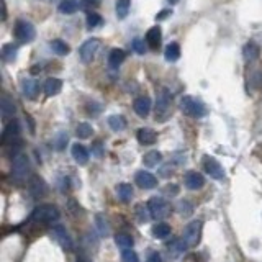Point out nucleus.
Returning <instances> with one entry per match:
<instances>
[{
  "mask_svg": "<svg viewBox=\"0 0 262 262\" xmlns=\"http://www.w3.org/2000/svg\"><path fill=\"white\" fill-rule=\"evenodd\" d=\"M259 54H261V48L256 43L249 41V43L244 44V48H243V58L246 59L248 63H253V61H256V59L259 58Z\"/></svg>",
  "mask_w": 262,
  "mask_h": 262,
  "instance_id": "nucleus-22",
  "label": "nucleus"
},
{
  "mask_svg": "<svg viewBox=\"0 0 262 262\" xmlns=\"http://www.w3.org/2000/svg\"><path fill=\"white\" fill-rule=\"evenodd\" d=\"M31 220L40 223H56L59 220V210L54 205H40L38 208L33 210Z\"/></svg>",
  "mask_w": 262,
  "mask_h": 262,
  "instance_id": "nucleus-3",
  "label": "nucleus"
},
{
  "mask_svg": "<svg viewBox=\"0 0 262 262\" xmlns=\"http://www.w3.org/2000/svg\"><path fill=\"white\" fill-rule=\"evenodd\" d=\"M164 58L166 61L169 63H175L177 59L180 58V46L177 43H169L166 46V51H164Z\"/></svg>",
  "mask_w": 262,
  "mask_h": 262,
  "instance_id": "nucleus-26",
  "label": "nucleus"
},
{
  "mask_svg": "<svg viewBox=\"0 0 262 262\" xmlns=\"http://www.w3.org/2000/svg\"><path fill=\"white\" fill-rule=\"evenodd\" d=\"M51 49L58 56H66V54H69V51H71L69 44L66 41H63V40H53L51 41Z\"/></svg>",
  "mask_w": 262,
  "mask_h": 262,
  "instance_id": "nucleus-33",
  "label": "nucleus"
},
{
  "mask_svg": "<svg viewBox=\"0 0 262 262\" xmlns=\"http://www.w3.org/2000/svg\"><path fill=\"white\" fill-rule=\"evenodd\" d=\"M92 126L88 125V123H79L76 128V135L77 138H81V139H87V138H90L92 136Z\"/></svg>",
  "mask_w": 262,
  "mask_h": 262,
  "instance_id": "nucleus-35",
  "label": "nucleus"
},
{
  "mask_svg": "<svg viewBox=\"0 0 262 262\" xmlns=\"http://www.w3.org/2000/svg\"><path fill=\"white\" fill-rule=\"evenodd\" d=\"M161 41H163V31H161V28L156 25L153 28H149L148 33H146V43L149 48L153 49H158L161 46Z\"/></svg>",
  "mask_w": 262,
  "mask_h": 262,
  "instance_id": "nucleus-15",
  "label": "nucleus"
},
{
  "mask_svg": "<svg viewBox=\"0 0 262 262\" xmlns=\"http://www.w3.org/2000/svg\"><path fill=\"white\" fill-rule=\"evenodd\" d=\"M92 153L95 154L97 158H102V154H103V151H102V144H100V143H95V144H93Z\"/></svg>",
  "mask_w": 262,
  "mask_h": 262,
  "instance_id": "nucleus-45",
  "label": "nucleus"
},
{
  "mask_svg": "<svg viewBox=\"0 0 262 262\" xmlns=\"http://www.w3.org/2000/svg\"><path fill=\"white\" fill-rule=\"evenodd\" d=\"M13 33H15V38L20 43H30L35 40V36H36L35 26H33L31 21H28V20H16Z\"/></svg>",
  "mask_w": 262,
  "mask_h": 262,
  "instance_id": "nucleus-5",
  "label": "nucleus"
},
{
  "mask_svg": "<svg viewBox=\"0 0 262 262\" xmlns=\"http://www.w3.org/2000/svg\"><path fill=\"white\" fill-rule=\"evenodd\" d=\"M171 102H172V97L167 92V88H161L158 92V100H156V120L164 121L169 116Z\"/></svg>",
  "mask_w": 262,
  "mask_h": 262,
  "instance_id": "nucleus-6",
  "label": "nucleus"
},
{
  "mask_svg": "<svg viewBox=\"0 0 262 262\" xmlns=\"http://www.w3.org/2000/svg\"><path fill=\"white\" fill-rule=\"evenodd\" d=\"M161 161H163V154H161L159 151H151L143 158V164L148 167H156Z\"/></svg>",
  "mask_w": 262,
  "mask_h": 262,
  "instance_id": "nucleus-32",
  "label": "nucleus"
},
{
  "mask_svg": "<svg viewBox=\"0 0 262 262\" xmlns=\"http://www.w3.org/2000/svg\"><path fill=\"white\" fill-rule=\"evenodd\" d=\"M135 111L138 113V116L141 118H146L151 111V98L149 97H139L135 100Z\"/></svg>",
  "mask_w": 262,
  "mask_h": 262,
  "instance_id": "nucleus-18",
  "label": "nucleus"
},
{
  "mask_svg": "<svg viewBox=\"0 0 262 262\" xmlns=\"http://www.w3.org/2000/svg\"><path fill=\"white\" fill-rule=\"evenodd\" d=\"M30 175V161L25 154L18 153L13 158L12 164V177L16 182H25L26 177Z\"/></svg>",
  "mask_w": 262,
  "mask_h": 262,
  "instance_id": "nucleus-2",
  "label": "nucleus"
},
{
  "mask_svg": "<svg viewBox=\"0 0 262 262\" xmlns=\"http://www.w3.org/2000/svg\"><path fill=\"white\" fill-rule=\"evenodd\" d=\"M135 182L141 188H146V190H149V188H154L156 185H158V179H156L151 172H148V171H139V172H136Z\"/></svg>",
  "mask_w": 262,
  "mask_h": 262,
  "instance_id": "nucleus-12",
  "label": "nucleus"
},
{
  "mask_svg": "<svg viewBox=\"0 0 262 262\" xmlns=\"http://www.w3.org/2000/svg\"><path fill=\"white\" fill-rule=\"evenodd\" d=\"M98 5H100V0H81V8L82 10L97 8Z\"/></svg>",
  "mask_w": 262,
  "mask_h": 262,
  "instance_id": "nucleus-42",
  "label": "nucleus"
},
{
  "mask_svg": "<svg viewBox=\"0 0 262 262\" xmlns=\"http://www.w3.org/2000/svg\"><path fill=\"white\" fill-rule=\"evenodd\" d=\"M20 131H21V126H20V123H18V120H12V121H10V123H7V126L3 128V133H2V143H3V144L13 143L15 139H18Z\"/></svg>",
  "mask_w": 262,
  "mask_h": 262,
  "instance_id": "nucleus-11",
  "label": "nucleus"
},
{
  "mask_svg": "<svg viewBox=\"0 0 262 262\" xmlns=\"http://www.w3.org/2000/svg\"><path fill=\"white\" fill-rule=\"evenodd\" d=\"M95 221H97V230L102 236H108L110 235V228L107 225V220L103 218L102 215H97L95 216Z\"/></svg>",
  "mask_w": 262,
  "mask_h": 262,
  "instance_id": "nucleus-38",
  "label": "nucleus"
},
{
  "mask_svg": "<svg viewBox=\"0 0 262 262\" xmlns=\"http://www.w3.org/2000/svg\"><path fill=\"white\" fill-rule=\"evenodd\" d=\"M68 135L66 133H59L58 136H56L54 139V148L58 149V151H63V149L66 148V144H68Z\"/></svg>",
  "mask_w": 262,
  "mask_h": 262,
  "instance_id": "nucleus-40",
  "label": "nucleus"
},
{
  "mask_svg": "<svg viewBox=\"0 0 262 262\" xmlns=\"http://www.w3.org/2000/svg\"><path fill=\"white\" fill-rule=\"evenodd\" d=\"M183 182H185V187L190 188V190H198V188H202L205 185L203 175L200 174V172H195V171L187 172L185 177H183Z\"/></svg>",
  "mask_w": 262,
  "mask_h": 262,
  "instance_id": "nucleus-13",
  "label": "nucleus"
},
{
  "mask_svg": "<svg viewBox=\"0 0 262 262\" xmlns=\"http://www.w3.org/2000/svg\"><path fill=\"white\" fill-rule=\"evenodd\" d=\"M43 88H44L46 97H54V95H58L61 92V88H63V81L56 79V77H49V79H46V82H44Z\"/></svg>",
  "mask_w": 262,
  "mask_h": 262,
  "instance_id": "nucleus-16",
  "label": "nucleus"
},
{
  "mask_svg": "<svg viewBox=\"0 0 262 262\" xmlns=\"http://www.w3.org/2000/svg\"><path fill=\"white\" fill-rule=\"evenodd\" d=\"M115 243H116V246L121 248V249H130V248H133V244H135L133 238L130 235H125V233L116 235L115 236Z\"/></svg>",
  "mask_w": 262,
  "mask_h": 262,
  "instance_id": "nucleus-34",
  "label": "nucleus"
},
{
  "mask_svg": "<svg viewBox=\"0 0 262 262\" xmlns=\"http://www.w3.org/2000/svg\"><path fill=\"white\" fill-rule=\"evenodd\" d=\"M130 8H131L130 0H116L115 10H116V16H118V18H126L128 13H130Z\"/></svg>",
  "mask_w": 262,
  "mask_h": 262,
  "instance_id": "nucleus-30",
  "label": "nucleus"
},
{
  "mask_svg": "<svg viewBox=\"0 0 262 262\" xmlns=\"http://www.w3.org/2000/svg\"><path fill=\"white\" fill-rule=\"evenodd\" d=\"M125 51L123 49H111L108 54V64L110 68H118V66L125 61Z\"/></svg>",
  "mask_w": 262,
  "mask_h": 262,
  "instance_id": "nucleus-27",
  "label": "nucleus"
},
{
  "mask_svg": "<svg viewBox=\"0 0 262 262\" xmlns=\"http://www.w3.org/2000/svg\"><path fill=\"white\" fill-rule=\"evenodd\" d=\"M138 141L144 144V146H149V144H154L156 139H158V135H156V131L151 130V128H141V130H138Z\"/></svg>",
  "mask_w": 262,
  "mask_h": 262,
  "instance_id": "nucleus-21",
  "label": "nucleus"
},
{
  "mask_svg": "<svg viewBox=\"0 0 262 262\" xmlns=\"http://www.w3.org/2000/svg\"><path fill=\"white\" fill-rule=\"evenodd\" d=\"M167 15H171V8H167V10H164V12H161L158 16H156V20H163V18H166Z\"/></svg>",
  "mask_w": 262,
  "mask_h": 262,
  "instance_id": "nucleus-46",
  "label": "nucleus"
},
{
  "mask_svg": "<svg viewBox=\"0 0 262 262\" xmlns=\"http://www.w3.org/2000/svg\"><path fill=\"white\" fill-rule=\"evenodd\" d=\"M167 2H169V3H172V5H174V3H177V2H179V0H167Z\"/></svg>",
  "mask_w": 262,
  "mask_h": 262,
  "instance_id": "nucleus-47",
  "label": "nucleus"
},
{
  "mask_svg": "<svg viewBox=\"0 0 262 262\" xmlns=\"http://www.w3.org/2000/svg\"><path fill=\"white\" fill-rule=\"evenodd\" d=\"M153 236L156 239H166L167 236H171V226L166 223H158L153 226Z\"/></svg>",
  "mask_w": 262,
  "mask_h": 262,
  "instance_id": "nucleus-29",
  "label": "nucleus"
},
{
  "mask_svg": "<svg viewBox=\"0 0 262 262\" xmlns=\"http://www.w3.org/2000/svg\"><path fill=\"white\" fill-rule=\"evenodd\" d=\"M51 236L53 239H56L61 246H63L66 251H71L74 248V243H72V238L69 235V231L66 230L63 225H59V223H56V225L51 226Z\"/></svg>",
  "mask_w": 262,
  "mask_h": 262,
  "instance_id": "nucleus-8",
  "label": "nucleus"
},
{
  "mask_svg": "<svg viewBox=\"0 0 262 262\" xmlns=\"http://www.w3.org/2000/svg\"><path fill=\"white\" fill-rule=\"evenodd\" d=\"M180 110L185 113L187 116H192V118H202V116L207 115V107L202 100L185 95L180 98Z\"/></svg>",
  "mask_w": 262,
  "mask_h": 262,
  "instance_id": "nucleus-1",
  "label": "nucleus"
},
{
  "mask_svg": "<svg viewBox=\"0 0 262 262\" xmlns=\"http://www.w3.org/2000/svg\"><path fill=\"white\" fill-rule=\"evenodd\" d=\"M203 169L211 179H215V180H223L226 177L225 169H223L221 164L215 158H211V156H205L203 158Z\"/></svg>",
  "mask_w": 262,
  "mask_h": 262,
  "instance_id": "nucleus-9",
  "label": "nucleus"
},
{
  "mask_svg": "<svg viewBox=\"0 0 262 262\" xmlns=\"http://www.w3.org/2000/svg\"><path fill=\"white\" fill-rule=\"evenodd\" d=\"M146 262H163V259H161V254L154 251V253H151V254L148 256Z\"/></svg>",
  "mask_w": 262,
  "mask_h": 262,
  "instance_id": "nucleus-44",
  "label": "nucleus"
},
{
  "mask_svg": "<svg viewBox=\"0 0 262 262\" xmlns=\"http://www.w3.org/2000/svg\"><path fill=\"white\" fill-rule=\"evenodd\" d=\"M133 48H135V51L138 54H144V53H146V44H144L143 40H139V38H135V40H133Z\"/></svg>",
  "mask_w": 262,
  "mask_h": 262,
  "instance_id": "nucleus-43",
  "label": "nucleus"
},
{
  "mask_svg": "<svg viewBox=\"0 0 262 262\" xmlns=\"http://www.w3.org/2000/svg\"><path fill=\"white\" fill-rule=\"evenodd\" d=\"M100 44H102V41L97 40V38H90V40H87L86 43L82 44L81 49H79V54H81V59L82 63H92L93 58H95V54L98 51Z\"/></svg>",
  "mask_w": 262,
  "mask_h": 262,
  "instance_id": "nucleus-10",
  "label": "nucleus"
},
{
  "mask_svg": "<svg viewBox=\"0 0 262 262\" xmlns=\"http://www.w3.org/2000/svg\"><path fill=\"white\" fill-rule=\"evenodd\" d=\"M30 190L33 193V197H43V195L48 192V187L43 179H40V177H33L30 182Z\"/></svg>",
  "mask_w": 262,
  "mask_h": 262,
  "instance_id": "nucleus-23",
  "label": "nucleus"
},
{
  "mask_svg": "<svg viewBox=\"0 0 262 262\" xmlns=\"http://www.w3.org/2000/svg\"><path fill=\"white\" fill-rule=\"evenodd\" d=\"M121 258H123V262H139L138 254L131 248L130 249H123V253H121Z\"/></svg>",
  "mask_w": 262,
  "mask_h": 262,
  "instance_id": "nucleus-41",
  "label": "nucleus"
},
{
  "mask_svg": "<svg viewBox=\"0 0 262 262\" xmlns=\"http://www.w3.org/2000/svg\"><path fill=\"white\" fill-rule=\"evenodd\" d=\"M102 21H103V18L98 13H95V12H92V13L87 15V28H88V30H93V28L100 26V25H102Z\"/></svg>",
  "mask_w": 262,
  "mask_h": 262,
  "instance_id": "nucleus-37",
  "label": "nucleus"
},
{
  "mask_svg": "<svg viewBox=\"0 0 262 262\" xmlns=\"http://www.w3.org/2000/svg\"><path fill=\"white\" fill-rule=\"evenodd\" d=\"M16 54H18V48L15 44H5L2 48V58L5 63H13L16 59Z\"/></svg>",
  "mask_w": 262,
  "mask_h": 262,
  "instance_id": "nucleus-31",
  "label": "nucleus"
},
{
  "mask_svg": "<svg viewBox=\"0 0 262 262\" xmlns=\"http://www.w3.org/2000/svg\"><path fill=\"white\" fill-rule=\"evenodd\" d=\"M148 208L151 211V218L154 220H164L171 213V205L163 197H153L148 202Z\"/></svg>",
  "mask_w": 262,
  "mask_h": 262,
  "instance_id": "nucleus-7",
  "label": "nucleus"
},
{
  "mask_svg": "<svg viewBox=\"0 0 262 262\" xmlns=\"http://www.w3.org/2000/svg\"><path fill=\"white\" fill-rule=\"evenodd\" d=\"M79 7H81V2H77V0H63V2L59 3L58 10L63 15H72L79 10Z\"/></svg>",
  "mask_w": 262,
  "mask_h": 262,
  "instance_id": "nucleus-24",
  "label": "nucleus"
},
{
  "mask_svg": "<svg viewBox=\"0 0 262 262\" xmlns=\"http://www.w3.org/2000/svg\"><path fill=\"white\" fill-rule=\"evenodd\" d=\"M116 195H118V198L121 200V202H131L133 198V187L130 185V183H118L116 185Z\"/></svg>",
  "mask_w": 262,
  "mask_h": 262,
  "instance_id": "nucleus-25",
  "label": "nucleus"
},
{
  "mask_svg": "<svg viewBox=\"0 0 262 262\" xmlns=\"http://www.w3.org/2000/svg\"><path fill=\"white\" fill-rule=\"evenodd\" d=\"M202 230H203V221H200V220L190 221L185 226V230H183V235H182L183 241H185L190 248L197 246L200 243V239H202Z\"/></svg>",
  "mask_w": 262,
  "mask_h": 262,
  "instance_id": "nucleus-4",
  "label": "nucleus"
},
{
  "mask_svg": "<svg viewBox=\"0 0 262 262\" xmlns=\"http://www.w3.org/2000/svg\"><path fill=\"white\" fill-rule=\"evenodd\" d=\"M0 111H2V120L3 121H7V120L13 118V116H15L16 108H15L13 102L7 95L2 97V102H0Z\"/></svg>",
  "mask_w": 262,
  "mask_h": 262,
  "instance_id": "nucleus-19",
  "label": "nucleus"
},
{
  "mask_svg": "<svg viewBox=\"0 0 262 262\" xmlns=\"http://www.w3.org/2000/svg\"><path fill=\"white\" fill-rule=\"evenodd\" d=\"M72 158H74V161H76L77 164L86 166L88 163V158H90V154H88L86 146H82V144L76 143L74 146H72Z\"/></svg>",
  "mask_w": 262,
  "mask_h": 262,
  "instance_id": "nucleus-17",
  "label": "nucleus"
},
{
  "mask_svg": "<svg viewBox=\"0 0 262 262\" xmlns=\"http://www.w3.org/2000/svg\"><path fill=\"white\" fill-rule=\"evenodd\" d=\"M188 244L183 241V238H174L171 239V243H167V251H169V256L171 258H179L183 253H185Z\"/></svg>",
  "mask_w": 262,
  "mask_h": 262,
  "instance_id": "nucleus-14",
  "label": "nucleus"
},
{
  "mask_svg": "<svg viewBox=\"0 0 262 262\" xmlns=\"http://www.w3.org/2000/svg\"><path fill=\"white\" fill-rule=\"evenodd\" d=\"M108 126L113 131H123L126 128V120L121 115H111L108 116Z\"/></svg>",
  "mask_w": 262,
  "mask_h": 262,
  "instance_id": "nucleus-28",
  "label": "nucleus"
},
{
  "mask_svg": "<svg viewBox=\"0 0 262 262\" xmlns=\"http://www.w3.org/2000/svg\"><path fill=\"white\" fill-rule=\"evenodd\" d=\"M136 216L141 223H146L149 218H151V211H149L148 205H143V203L136 205Z\"/></svg>",
  "mask_w": 262,
  "mask_h": 262,
  "instance_id": "nucleus-36",
  "label": "nucleus"
},
{
  "mask_svg": "<svg viewBox=\"0 0 262 262\" xmlns=\"http://www.w3.org/2000/svg\"><path fill=\"white\" fill-rule=\"evenodd\" d=\"M177 208H179V213L183 215V216L192 215V211H193L192 203H190V202H187V200H180L179 205H177Z\"/></svg>",
  "mask_w": 262,
  "mask_h": 262,
  "instance_id": "nucleus-39",
  "label": "nucleus"
},
{
  "mask_svg": "<svg viewBox=\"0 0 262 262\" xmlns=\"http://www.w3.org/2000/svg\"><path fill=\"white\" fill-rule=\"evenodd\" d=\"M21 92L26 98L35 100L38 95V82L35 79H23L21 81Z\"/></svg>",
  "mask_w": 262,
  "mask_h": 262,
  "instance_id": "nucleus-20",
  "label": "nucleus"
}]
</instances>
